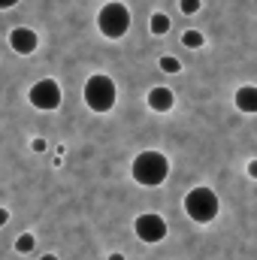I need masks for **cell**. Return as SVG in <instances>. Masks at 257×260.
Returning a JSON list of instances; mask_svg holds the SVG:
<instances>
[{"label": "cell", "instance_id": "cell-1", "mask_svg": "<svg viewBox=\"0 0 257 260\" xmlns=\"http://www.w3.org/2000/svg\"><path fill=\"white\" fill-rule=\"evenodd\" d=\"M130 176L136 185L142 188H160L170 176V157L164 151H154V148H145L133 157L130 164Z\"/></svg>", "mask_w": 257, "mask_h": 260}, {"label": "cell", "instance_id": "cell-2", "mask_svg": "<svg viewBox=\"0 0 257 260\" xmlns=\"http://www.w3.org/2000/svg\"><path fill=\"white\" fill-rule=\"evenodd\" d=\"M82 97H85V106H88L91 112L106 115V112L115 106V100H118V88H115V82H112L106 73H94V76H88Z\"/></svg>", "mask_w": 257, "mask_h": 260}, {"label": "cell", "instance_id": "cell-3", "mask_svg": "<svg viewBox=\"0 0 257 260\" xmlns=\"http://www.w3.org/2000/svg\"><path fill=\"white\" fill-rule=\"evenodd\" d=\"M133 24V15H130L127 3L121 0H109L100 12H97V30L106 37V40H121Z\"/></svg>", "mask_w": 257, "mask_h": 260}, {"label": "cell", "instance_id": "cell-4", "mask_svg": "<svg viewBox=\"0 0 257 260\" xmlns=\"http://www.w3.org/2000/svg\"><path fill=\"white\" fill-rule=\"evenodd\" d=\"M218 212H221V200H218V194H215L212 188L200 185V188H191V191L185 194V215H188L191 221H197V224L215 221Z\"/></svg>", "mask_w": 257, "mask_h": 260}, {"label": "cell", "instance_id": "cell-5", "mask_svg": "<svg viewBox=\"0 0 257 260\" xmlns=\"http://www.w3.org/2000/svg\"><path fill=\"white\" fill-rule=\"evenodd\" d=\"M27 100H30V106L40 109V112H55V109L61 106V100H64V91H61V85H58L55 79H40V82L30 85Z\"/></svg>", "mask_w": 257, "mask_h": 260}, {"label": "cell", "instance_id": "cell-6", "mask_svg": "<svg viewBox=\"0 0 257 260\" xmlns=\"http://www.w3.org/2000/svg\"><path fill=\"white\" fill-rule=\"evenodd\" d=\"M133 230H136V239L145 242V245H157V242H164L167 233H170L167 221H164L157 212H142V215H136Z\"/></svg>", "mask_w": 257, "mask_h": 260}, {"label": "cell", "instance_id": "cell-7", "mask_svg": "<svg viewBox=\"0 0 257 260\" xmlns=\"http://www.w3.org/2000/svg\"><path fill=\"white\" fill-rule=\"evenodd\" d=\"M9 49H12L15 55H21V58L34 55V52L40 49L37 30H30V27H12V30H9Z\"/></svg>", "mask_w": 257, "mask_h": 260}, {"label": "cell", "instance_id": "cell-8", "mask_svg": "<svg viewBox=\"0 0 257 260\" xmlns=\"http://www.w3.org/2000/svg\"><path fill=\"white\" fill-rule=\"evenodd\" d=\"M145 103L151 106V112H170V109L176 106V94H173L170 88H164V85H154V88L148 91Z\"/></svg>", "mask_w": 257, "mask_h": 260}, {"label": "cell", "instance_id": "cell-9", "mask_svg": "<svg viewBox=\"0 0 257 260\" xmlns=\"http://www.w3.org/2000/svg\"><path fill=\"white\" fill-rule=\"evenodd\" d=\"M233 106L245 115H257V85H242L233 94Z\"/></svg>", "mask_w": 257, "mask_h": 260}, {"label": "cell", "instance_id": "cell-10", "mask_svg": "<svg viewBox=\"0 0 257 260\" xmlns=\"http://www.w3.org/2000/svg\"><path fill=\"white\" fill-rule=\"evenodd\" d=\"M170 15L167 12H151V21H148V27H151V34L154 37H164V34H170Z\"/></svg>", "mask_w": 257, "mask_h": 260}, {"label": "cell", "instance_id": "cell-11", "mask_svg": "<svg viewBox=\"0 0 257 260\" xmlns=\"http://www.w3.org/2000/svg\"><path fill=\"white\" fill-rule=\"evenodd\" d=\"M34 248H37V236H34V233H21V236L15 239V251H18V254H30Z\"/></svg>", "mask_w": 257, "mask_h": 260}, {"label": "cell", "instance_id": "cell-12", "mask_svg": "<svg viewBox=\"0 0 257 260\" xmlns=\"http://www.w3.org/2000/svg\"><path fill=\"white\" fill-rule=\"evenodd\" d=\"M182 43H185V49H203L206 37H203L200 30H185V34H182Z\"/></svg>", "mask_w": 257, "mask_h": 260}, {"label": "cell", "instance_id": "cell-13", "mask_svg": "<svg viewBox=\"0 0 257 260\" xmlns=\"http://www.w3.org/2000/svg\"><path fill=\"white\" fill-rule=\"evenodd\" d=\"M160 70L170 73V76H173V73H182V61L173 58V55H164V58H160Z\"/></svg>", "mask_w": 257, "mask_h": 260}, {"label": "cell", "instance_id": "cell-14", "mask_svg": "<svg viewBox=\"0 0 257 260\" xmlns=\"http://www.w3.org/2000/svg\"><path fill=\"white\" fill-rule=\"evenodd\" d=\"M179 9L185 15H194V12H200V0H179Z\"/></svg>", "mask_w": 257, "mask_h": 260}, {"label": "cell", "instance_id": "cell-15", "mask_svg": "<svg viewBox=\"0 0 257 260\" xmlns=\"http://www.w3.org/2000/svg\"><path fill=\"white\" fill-rule=\"evenodd\" d=\"M30 148H34V151H37V154H43V151H46V148H49V142H46V139H40V136H37V139H34V142H30Z\"/></svg>", "mask_w": 257, "mask_h": 260}, {"label": "cell", "instance_id": "cell-16", "mask_svg": "<svg viewBox=\"0 0 257 260\" xmlns=\"http://www.w3.org/2000/svg\"><path fill=\"white\" fill-rule=\"evenodd\" d=\"M245 173H248V179H257V157H251V160H248Z\"/></svg>", "mask_w": 257, "mask_h": 260}, {"label": "cell", "instance_id": "cell-17", "mask_svg": "<svg viewBox=\"0 0 257 260\" xmlns=\"http://www.w3.org/2000/svg\"><path fill=\"white\" fill-rule=\"evenodd\" d=\"M6 221H9V209L0 206V227H6Z\"/></svg>", "mask_w": 257, "mask_h": 260}, {"label": "cell", "instance_id": "cell-18", "mask_svg": "<svg viewBox=\"0 0 257 260\" xmlns=\"http://www.w3.org/2000/svg\"><path fill=\"white\" fill-rule=\"evenodd\" d=\"M21 0H0V9H12V6H18Z\"/></svg>", "mask_w": 257, "mask_h": 260}, {"label": "cell", "instance_id": "cell-19", "mask_svg": "<svg viewBox=\"0 0 257 260\" xmlns=\"http://www.w3.org/2000/svg\"><path fill=\"white\" fill-rule=\"evenodd\" d=\"M106 260H127V257H124L121 251H112V254H109V257H106Z\"/></svg>", "mask_w": 257, "mask_h": 260}, {"label": "cell", "instance_id": "cell-20", "mask_svg": "<svg viewBox=\"0 0 257 260\" xmlns=\"http://www.w3.org/2000/svg\"><path fill=\"white\" fill-rule=\"evenodd\" d=\"M40 260H61V257H58V254H52V251H49V254H43V257H40Z\"/></svg>", "mask_w": 257, "mask_h": 260}]
</instances>
